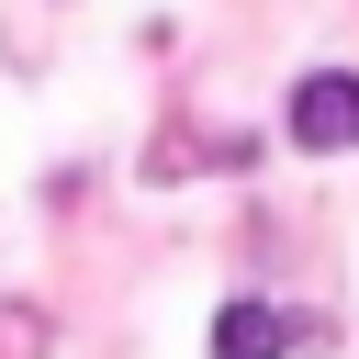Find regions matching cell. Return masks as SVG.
<instances>
[{"mask_svg": "<svg viewBox=\"0 0 359 359\" xmlns=\"http://www.w3.org/2000/svg\"><path fill=\"white\" fill-rule=\"evenodd\" d=\"M292 135H303V146H359V67L292 79Z\"/></svg>", "mask_w": 359, "mask_h": 359, "instance_id": "6da1fadb", "label": "cell"}, {"mask_svg": "<svg viewBox=\"0 0 359 359\" xmlns=\"http://www.w3.org/2000/svg\"><path fill=\"white\" fill-rule=\"evenodd\" d=\"M292 348V314H269V303H224L213 314V359H280Z\"/></svg>", "mask_w": 359, "mask_h": 359, "instance_id": "7a4b0ae2", "label": "cell"}]
</instances>
